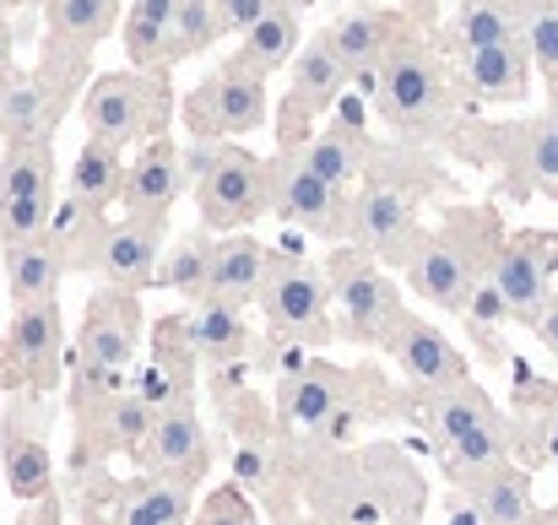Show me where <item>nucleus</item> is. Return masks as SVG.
I'll return each mask as SVG.
<instances>
[{
  "instance_id": "4be33fe9",
  "label": "nucleus",
  "mask_w": 558,
  "mask_h": 525,
  "mask_svg": "<svg viewBox=\"0 0 558 525\" xmlns=\"http://www.w3.org/2000/svg\"><path fill=\"white\" fill-rule=\"evenodd\" d=\"M163 239H169V217H131V211H120L109 222V233H104V255H98L93 277H104V288H120V293L158 288Z\"/></svg>"
},
{
  "instance_id": "7c9ffc66",
  "label": "nucleus",
  "mask_w": 558,
  "mask_h": 525,
  "mask_svg": "<svg viewBox=\"0 0 558 525\" xmlns=\"http://www.w3.org/2000/svg\"><path fill=\"white\" fill-rule=\"evenodd\" d=\"M0 266H5V293H11V304H16V309L60 298L65 260H60V249L49 244V233H38V239H27V244L0 249Z\"/></svg>"
},
{
  "instance_id": "473e14b6",
  "label": "nucleus",
  "mask_w": 558,
  "mask_h": 525,
  "mask_svg": "<svg viewBox=\"0 0 558 525\" xmlns=\"http://www.w3.org/2000/svg\"><path fill=\"white\" fill-rule=\"evenodd\" d=\"M109 211H93V206H76V200H65L60 195V206H54V217H49V244L60 249V260H65V277L71 271H98V255H104V233H109Z\"/></svg>"
},
{
  "instance_id": "f704fd0d",
  "label": "nucleus",
  "mask_w": 558,
  "mask_h": 525,
  "mask_svg": "<svg viewBox=\"0 0 558 525\" xmlns=\"http://www.w3.org/2000/svg\"><path fill=\"white\" fill-rule=\"evenodd\" d=\"M169 22H174V0H125L120 44L131 71H169Z\"/></svg>"
},
{
  "instance_id": "f03ea898",
  "label": "nucleus",
  "mask_w": 558,
  "mask_h": 525,
  "mask_svg": "<svg viewBox=\"0 0 558 525\" xmlns=\"http://www.w3.org/2000/svg\"><path fill=\"white\" fill-rule=\"evenodd\" d=\"M505 211L499 200H450L439 211V222L423 233L417 255L407 260L401 282L439 315H466L472 293L488 282L499 244H505Z\"/></svg>"
},
{
  "instance_id": "dca6fc26",
  "label": "nucleus",
  "mask_w": 558,
  "mask_h": 525,
  "mask_svg": "<svg viewBox=\"0 0 558 525\" xmlns=\"http://www.w3.org/2000/svg\"><path fill=\"white\" fill-rule=\"evenodd\" d=\"M54 195V142H22L0 152V249L49 233Z\"/></svg>"
},
{
  "instance_id": "412c9836",
  "label": "nucleus",
  "mask_w": 558,
  "mask_h": 525,
  "mask_svg": "<svg viewBox=\"0 0 558 525\" xmlns=\"http://www.w3.org/2000/svg\"><path fill=\"white\" fill-rule=\"evenodd\" d=\"M385 357L401 368V379L412 384V390H450V384H466L472 379V363H466V352L456 347L434 320H423V315H401V326L385 337Z\"/></svg>"
},
{
  "instance_id": "8fccbe9b",
  "label": "nucleus",
  "mask_w": 558,
  "mask_h": 525,
  "mask_svg": "<svg viewBox=\"0 0 558 525\" xmlns=\"http://www.w3.org/2000/svg\"><path fill=\"white\" fill-rule=\"evenodd\" d=\"M288 525H326V521H288Z\"/></svg>"
},
{
  "instance_id": "aec40b11",
  "label": "nucleus",
  "mask_w": 558,
  "mask_h": 525,
  "mask_svg": "<svg viewBox=\"0 0 558 525\" xmlns=\"http://www.w3.org/2000/svg\"><path fill=\"white\" fill-rule=\"evenodd\" d=\"M142 293H120V288H98L82 309V331H76V363H93L104 374H125L142 352Z\"/></svg>"
},
{
  "instance_id": "20e7f679",
  "label": "nucleus",
  "mask_w": 558,
  "mask_h": 525,
  "mask_svg": "<svg viewBox=\"0 0 558 525\" xmlns=\"http://www.w3.org/2000/svg\"><path fill=\"white\" fill-rule=\"evenodd\" d=\"M412 412L434 434L450 483H466L521 455V423L499 412V401L477 379L450 384V390H412Z\"/></svg>"
},
{
  "instance_id": "c756f323",
  "label": "nucleus",
  "mask_w": 558,
  "mask_h": 525,
  "mask_svg": "<svg viewBox=\"0 0 558 525\" xmlns=\"http://www.w3.org/2000/svg\"><path fill=\"white\" fill-rule=\"evenodd\" d=\"M466 493V515L472 525H526L537 515V499H532V472L505 461L494 472H477L466 483H456Z\"/></svg>"
},
{
  "instance_id": "a211bd4d",
  "label": "nucleus",
  "mask_w": 558,
  "mask_h": 525,
  "mask_svg": "<svg viewBox=\"0 0 558 525\" xmlns=\"http://www.w3.org/2000/svg\"><path fill=\"white\" fill-rule=\"evenodd\" d=\"M0 472L11 499L38 504L54 493V455H49V412L44 395H11L0 417Z\"/></svg>"
},
{
  "instance_id": "a878e982",
  "label": "nucleus",
  "mask_w": 558,
  "mask_h": 525,
  "mask_svg": "<svg viewBox=\"0 0 558 525\" xmlns=\"http://www.w3.org/2000/svg\"><path fill=\"white\" fill-rule=\"evenodd\" d=\"M190 190L185 179V147L174 136L142 147L131 163H125V195H120V211L131 217H169L180 206V195Z\"/></svg>"
},
{
  "instance_id": "b1692460",
  "label": "nucleus",
  "mask_w": 558,
  "mask_h": 525,
  "mask_svg": "<svg viewBox=\"0 0 558 525\" xmlns=\"http://www.w3.org/2000/svg\"><path fill=\"white\" fill-rule=\"evenodd\" d=\"M412 33H428V27H417L401 5H364V11H348V16H337V22L320 27V38L331 44V54L353 71V82L369 76L374 65H379L396 44H407Z\"/></svg>"
},
{
  "instance_id": "f3484780",
  "label": "nucleus",
  "mask_w": 558,
  "mask_h": 525,
  "mask_svg": "<svg viewBox=\"0 0 558 525\" xmlns=\"http://www.w3.org/2000/svg\"><path fill=\"white\" fill-rule=\"evenodd\" d=\"M554 277H558V228H515V233H505L488 282H494V293H499V304H505V315L515 326H526V331L537 326L543 304L554 298Z\"/></svg>"
},
{
  "instance_id": "ddd939ff",
  "label": "nucleus",
  "mask_w": 558,
  "mask_h": 525,
  "mask_svg": "<svg viewBox=\"0 0 558 525\" xmlns=\"http://www.w3.org/2000/svg\"><path fill=\"white\" fill-rule=\"evenodd\" d=\"M423 200L407 190H385V184H359L348 195V222H342V244L369 255L385 271H407V260L423 244Z\"/></svg>"
},
{
  "instance_id": "393cba45",
  "label": "nucleus",
  "mask_w": 558,
  "mask_h": 525,
  "mask_svg": "<svg viewBox=\"0 0 558 525\" xmlns=\"http://www.w3.org/2000/svg\"><path fill=\"white\" fill-rule=\"evenodd\" d=\"M461 98L477 103H526L532 98V49L526 44H488V49H461L450 54Z\"/></svg>"
},
{
  "instance_id": "6ab92c4d",
  "label": "nucleus",
  "mask_w": 558,
  "mask_h": 525,
  "mask_svg": "<svg viewBox=\"0 0 558 525\" xmlns=\"http://www.w3.org/2000/svg\"><path fill=\"white\" fill-rule=\"evenodd\" d=\"M136 466L158 483H174L190 488L206 477L211 466V444H206V423L195 412V401H169V406H153V428L136 450Z\"/></svg>"
},
{
  "instance_id": "9d476101",
  "label": "nucleus",
  "mask_w": 558,
  "mask_h": 525,
  "mask_svg": "<svg viewBox=\"0 0 558 525\" xmlns=\"http://www.w3.org/2000/svg\"><path fill=\"white\" fill-rule=\"evenodd\" d=\"M326 271V288H331V320H337V342H353V347H385V337L401 326L407 315V298H401V282L374 266L369 255L337 244L326 249L320 260Z\"/></svg>"
},
{
  "instance_id": "a18cd8bd",
  "label": "nucleus",
  "mask_w": 558,
  "mask_h": 525,
  "mask_svg": "<svg viewBox=\"0 0 558 525\" xmlns=\"http://www.w3.org/2000/svg\"><path fill=\"white\" fill-rule=\"evenodd\" d=\"M532 337L543 342V347L558 357V288H554V298L543 304V315H537V326H532Z\"/></svg>"
},
{
  "instance_id": "cd10ccee",
  "label": "nucleus",
  "mask_w": 558,
  "mask_h": 525,
  "mask_svg": "<svg viewBox=\"0 0 558 525\" xmlns=\"http://www.w3.org/2000/svg\"><path fill=\"white\" fill-rule=\"evenodd\" d=\"M180 337H185L195 368H239L250 352H255V337L244 326V309H228V304H190L180 309Z\"/></svg>"
},
{
  "instance_id": "79ce46f5",
  "label": "nucleus",
  "mask_w": 558,
  "mask_h": 525,
  "mask_svg": "<svg viewBox=\"0 0 558 525\" xmlns=\"http://www.w3.org/2000/svg\"><path fill=\"white\" fill-rule=\"evenodd\" d=\"M195 525H260V515H255V504H250V493L239 483H222V488H211L201 499Z\"/></svg>"
},
{
  "instance_id": "5701e85b",
  "label": "nucleus",
  "mask_w": 558,
  "mask_h": 525,
  "mask_svg": "<svg viewBox=\"0 0 558 525\" xmlns=\"http://www.w3.org/2000/svg\"><path fill=\"white\" fill-rule=\"evenodd\" d=\"M374 147V114H369V98H342L337 103V114L310 136V147L299 152L315 174L326 179V184H337V190H353L359 174H364V158H369Z\"/></svg>"
},
{
  "instance_id": "39448f33",
  "label": "nucleus",
  "mask_w": 558,
  "mask_h": 525,
  "mask_svg": "<svg viewBox=\"0 0 558 525\" xmlns=\"http://www.w3.org/2000/svg\"><path fill=\"white\" fill-rule=\"evenodd\" d=\"M255 309L266 326L260 352H320L337 342L326 271H320V260L304 255V244L293 233H282V244H271Z\"/></svg>"
},
{
  "instance_id": "c03bdc74",
  "label": "nucleus",
  "mask_w": 558,
  "mask_h": 525,
  "mask_svg": "<svg viewBox=\"0 0 558 525\" xmlns=\"http://www.w3.org/2000/svg\"><path fill=\"white\" fill-rule=\"evenodd\" d=\"M16 5L22 0H0V76L11 71V54H16Z\"/></svg>"
},
{
  "instance_id": "58836bf2",
  "label": "nucleus",
  "mask_w": 558,
  "mask_h": 525,
  "mask_svg": "<svg viewBox=\"0 0 558 525\" xmlns=\"http://www.w3.org/2000/svg\"><path fill=\"white\" fill-rule=\"evenodd\" d=\"M217 38H222V22H217V5H211V0H174V22H169V71H174L180 60L206 54Z\"/></svg>"
},
{
  "instance_id": "72a5a7b5",
  "label": "nucleus",
  "mask_w": 558,
  "mask_h": 525,
  "mask_svg": "<svg viewBox=\"0 0 558 525\" xmlns=\"http://www.w3.org/2000/svg\"><path fill=\"white\" fill-rule=\"evenodd\" d=\"M125 195V152L104 147V142H82L71 174H65V200L93 206V211H114Z\"/></svg>"
},
{
  "instance_id": "de8ad7c7",
  "label": "nucleus",
  "mask_w": 558,
  "mask_h": 525,
  "mask_svg": "<svg viewBox=\"0 0 558 525\" xmlns=\"http://www.w3.org/2000/svg\"><path fill=\"white\" fill-rule=\"evenodd\" d=\"M526 525H558V510H537V515H532Z\"/></svg>"
},
{
  "instance_id": "f8f14e48",
  "label": "nucleus",
  "mask_w": 558,
  "mask_h": 525,
  "mask_svg": "<svg viewBox=\"0 0 558 525\" xmlns=\"http://www.w3.org/2000/svg\"><path fill=\"white\" fill-rule=\"evenodd\" d=\"M293 76H288V93L277 98V114H271V131H277V152H304L310 147V136L320 131V120L348 98V87H353V71L331 54V44L315 33V38H304V49L293 54V65H288Z\"/></svg>"
},
{
  "instance_id": "1a4fd4ad",
  "label": "nucleus",
  "mask_w": 558,
  "mask_h": 525,
  "mask_svg": "<svg viewBox=\"0 0 558 525\" xmlns=\"http://www.w3.org/2000/svg\"><path fill=\"white\" fill-rule=\"evenodd\" d=\"M185 179L195 211H201V228L211 239L250 233L266 217V158L239 142L185 147Z\"/></svg>"
},
{
  "instance_id": "423d86ee",
  "label": "nucleus",
  "mask_w": 558,
  "mask_h": 525,
  "mask_svg": "<svg viewBox=\"0 0 558 525\" xmlns=\"http://www.w3.org/2000/svg\"><path fill=\"white\" fill-rule=\"evenodd\" d=\"M369 395L390 401V384L374 368H337L326 357H293L277 374V428L282 434H315V439H348L369 417Z\"/></svg>"
},
{
  "instance_id": "bb28decb",
  "label": "nucleus",
  "mask_w": 558,
  "mask_h": 525,
  "mask_svg": "<svg viewBox=\"0 0 558 525\" xmlns=\"http://www.w3.org/2000/svg\"><path fill=\"white\" fill-rule=\"evenodd\" d=\"M434 44L445 54L488 49V44H526V0H456V16L439 22Z\"/></svg>"
},
{
  "instance_id": "f257e3e1",
  "label": "nucleus",
  "mask_w": 558,
  "mask_h": 525,
  "mask_svg": "<svg viewBox=\"0 0 558 525\" xmlns=\"http://www.w3.org/2000/svg\"><path fill=\"white\" fill-rule=\"evenodd\" d=\"M369 114L379 120V131L401 147H423V152H439L445 158V142L450 131L477 114L461 87H456V71H450V54L434 44V33H412L407 44H396L369 76Z\"/></svg>"
},
{
  "instance_id": "ea45409f",
  "label": "nucleus",
  "mask_w": 558,
  "mask_h": 525,
  "mask_svg": "<svg viewBox=\"0 0 558 525\" xmlns=\"http://www.w3.org/2000/svg\"><path fill=\"white\" fill-rule=\"evenodd\" d=\"M461 326H466V337H472V347L483 352L488 363H505V347H499V331L510 326V315H505V304H499V293H494V282H483V288L472 293V304H466V315H461Z\"/></svg>"
},
{
  "instance_id": "e433bc0d",
  "label": "nucleus",
  "mask_w": 558,
  "mask_h": 525,
  "mask_svg": "<svg viewBox=\"0 0 558 525\" xmlns=\"http://www.w3.org/2000/svg\"><path fill=\"white\" fill-rule=\"evenodd\" d=\"M211 249H217V239L206 228L174 233V244L158 260V288L180 293L185 304H201L206 298V277H211Z\"/></svg>"
},
{
  "instance_id": "a19ab883",
  "label": "nucleus",
  "mask_w": 558,
  "mask_h": 525,
  "mask_svg": "<svg viewBox=\"0 0 558 525\" xmlns=\"http://www.w3.org/2000/svg\"><path fill=\"white\" fill-rule=\"evenodd\" d=\"M526 49L548 93H558V0H526Z\"/></svg>"
},
{
  "instance_id": "37998d69",
  "label": "nucleus",
  "mask_w": 558,
  "mask_h": 525,
  "mask_svg": "<svg viewBox=\"0 0 558 525\" xmlns=\"http://www.w3.org/2000/svg\"><path fill=\"white\" fill-rule=\"evenodd\" d=\"M217 5V22H222V33H250L266 11H277V0H211Z\"/></svg>"
},
{
  "instance_id": "2eb2a0df",
  "label": "nucleus",
  "mask_w": 558,
  "mask_h": 525,
  "mask_svg": "<svg viewBox=\"0 0 558 525\" xmlns=\"http://www.w3.org/2000/svg\"><path fill=\"white\" fill-rule=\"evenodd\" d=\"M348 195L315 174L299 152H271L266 158V211L277 222H288V233H315L331 249L342 244V222H348Z\"/></svg>"
},
{
  "instance_id": "7ed1b4c3",
  "label": "nucleus",
  "mask_w": 558,
  "mask_h": 525,
  "mask_svg": "<svg viewBox=\"0 0 558 525\" xmlns=\"http://www.w3.org/2000/svg\"><path fill=\"white\" fill-rule=\"evenodd\" d=\"M445 158L494 174V200H558V93H548L543 114H466L450 131Z\"/></svg>"
},
{
  "instance_id": "49530a36",
  "label": "nucleus",
  "mask_w": 558,
  "mask_h": 525,
  "mask_svg": "<svg viewBox=\"0 0 558 525\" xmlns=\"http://www.w3.org/2000/svg\"><path fill=\"white\" fill-rule=\"evenodd\" d=\"M16 525H60V499L49 493V499H38V504H27V515Z\"/></svg>"
},
{
  "instance_id": "9b49d317",
  "label": "nucleus",
  "mask_w": 558,
  "mask_h": 525,
  "mask_svg": "<svg viewBox=\"0 0 558 525\" xmlns=\"http://www.w3.org/2000/svg\"><path fill=\"white\" fill-rule=\"evenodd\" d=\"M271 120V93L266 76L255 65H244L239 54L217 60L180 103V125H185L190 147H217V142H239L250 131H260Z\"/></svg>"
},
{
  "instance_id": "4468645a",
  "label": "nucleus",
  "mask_w": 558,
  "mask_h": 525,
  "mask_svg": "<svg viewBox=\"0 0 558 525\" xmlns=\"http://www.w3.org/2000/svg\"><path fill=\"white\" fill-rule=\"evenodd\" d=\"M65 374V315L60 298L27 304L11 315L0 337V390L5 395H49Z\"/></svg>"
},
{
  "instance_id": "4c0bfd02",
  "label": "nucleus",
  "mask_w": 558,
  "mask_h": 525,
  "mask_svg": "<svg viewBox=\"0 0 558 525\" xmlns=\"http://www.w3.org/2000/svg\"><path fill=\"white\" fill-rule=\"evenodd\" d=\"M190 515H195V493L158 477L131 483L114 504V525H190Z\"/></svg>"
},
{
  "instance_id": "c9c22d12",
  "label": "nucleus",
  "mask_w": 558,
  "mask_h": 525,
  "mask_svg": "<svg viewBox=\"0 0 558 525\" xmlns=\"http://www.w3.org/2000/svg\"><path fill=\"white\" fill-rule=\"evenodd\" d=\"M304 49V11H293V5H277V11H266L250 33H244V44L233 49L244 65H255L260 76H271V71H282V65H293V54Z\"/></svg>"
},
{
  "instance_id": "2f4dec72",
  "label": "nucleus",
  "mask_w": 558,
  "mask_h": 525,
  "mask_svg": "<svg viewBox=\"0 0 558 525\" xmlns=\"http://www.w3.org/2000/svg\"><path fill=\"white\" fill-rule=\"evenodd\" d=\"M120 16L125 0H44V38L93 54L104 38L120 33Z\"/></svg>"
},
{
  "instance_id": "c85d7f7f",
  "label": "nucleus",
  "mask_w": 558,
  "mask_h": 525,
  "mask_svg": "<svg viewBox=\"0 0 558 525\" xmlns=\"http://www.w3.org/2000/svg\"><path fill=\"white\" fill-rule=\"evenodd\" d=\"M266 255L271 244L255 233H228L211 249V277H206V298L201 304H228V309H250L266 277Z\"/></svg>"
},
{
  "instance_id": "0eeeda50",
  "label": "nucleus",
  "mask_w": 558,
  "mask_h": 525,
  "mask_svg": "<svg viewBox=\"0 0 558 525\" xmlns=\"http://www.w3.org/2000/svg\"><path fill=\"white\" fill-rule=\"evenodd\" d=\"M87 142H104L114 152H142L153 142L169 136V125L180 120V98H174V76L169 71H104L82 87L76 103Z\"/></svg>"
},
{
  "instance_id": "6e6552de",
  "label": "nucleus",
  "mask_w": 558,
  "mask_h": 525,
  "mask_svg": "<svg viewBox=\"0 0 558 525\" xmlns=\"http://www.w3.org/2000/svg\"><path fill=\"white\" fill-rule=\"evenodd\" d=\"M87 49L38 38V65L33 71H5L0 76V142L22 147V142H54V131L65 125V114L82 103L87 87Z\"/></svg>"
},
{
  "instance_id": "09e8293b",
  "label": "nucleus",
  "mask_w": 558,
  "mask_h": 525,
  "mask_svg": "<svg viewBox=\"0 0 558 525\" xmlns=\"http://www.w3.org/2000/svg\"><path fill=\"white\" fill-rule=\"evenodd\" d=\"M277 5H293V11H310L315 0H277Z\"/></svg>"
}]
</instances>
